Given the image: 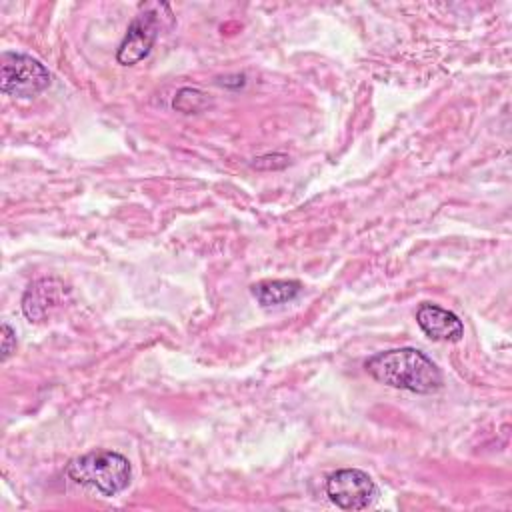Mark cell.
I'll list each match as a JSON object with an SVG mask.
<instances>
[{"mask_svg": "<svg viewBox=\"0 0 512 512\" xmlns=\"http://www.w3.org/2000/svg\"><path fill=\"white\" fill-rule=\"evenodd\" d=\"M366 372L380 384L408 390L414 394H432L442 388L438 366L418 348H394L378 352L364 362Z\"/></svg>", "mask_w": 512, "mask_h": 512, "instance_id": "cell-1", "label": "cell"}, {"mask_svg": "<svg viewBox=\"0 0 512 512\" xmlns=\"http://www.w3.org/2000/svg\"><path fill=\"white\" fill-rule=\"evenodd\" d=\"M66 474L82 486H90L102 496L120 494L132 478L128 458L112 450H92L68 462Z\"/></svg>", "mask_w": 512, "mask_h": 512, "instance_id": "cell-2", "label": "cell"}, {"mask_svg": "<svg viewBox=\"0 0 512 512\" xmlns=\"http://www.w3.org/2000/svg\"><path fill=\"white\" fill-rule=\"evenodd\" d=\"M50 84L46 66L20 52H4L0 56V90L14 98H34Z\"/></svg>", "mask_w": 512, "mask_h": 512, "instance_id": "cell-3", "label": "cell"}, {"mask_svg": "<svg viewBox=\"0 0 512 512\" xmlns=\"http://www.w3.org/2000/svg\"><path fill=\"white\" fill-rule=\"evenodd\" d=\"M326 494L342 510H364L376 500L378 488L364 470L344 468L328 476Z\"/></svg>", "mask_w": 512, "mask_h": 512, "instance_id": "cell-4", "label": "cell"}, {"mask_svg": "<svg viewBox=\"0 0 512 512\" xmlns=\"http://www.w3.org/2000/svg\"><path fill=\"white\" fill-rule=\"evenodd\" d=\"M158 6L160 4L148 6L132 18L116 52L118 64L134 66L150 54L160 32V14L156 12Z\"/></svg>", "mask_w": 512, "mask_h": 512, "instance_id": "cell-5", "label": "cell"}, {"mask_svg": "<svg viewBox=\"0 0 512 512\" xmlns=\"http://www.w3.org/2000/svg\"><path fill=\"white\" fill-rule=\"evenodd\" d=\"M70 298L68 286L54 276L34 280L22 296V312L30 322L52 318Z\"/></svg>", "mask_w": 512, "mask_h": 512, "instance_id": "cell-6", "label": "cell"}, {"mask_svg": "<svg viewBox=\"0 0 512 512\" xmlns=\"http://www.w3.org/2000/svg\"><path fill=\"white\" fill-rule=\"evenodd\" d=\"M416 324L420 330L436 342H458L464 336V324L462 320L432 302H422L416 310Z\"/></svg>", "mask_w": 512, "mask_h": 512, "instance_id": "cell-7", "label": "cell"}, {"mask_svg": "<svg viewBox=\"0 0 512 512\" xmlns=\"http://www.w3.org/2000/svg\"><path fill=\"white\" fill-rule=\"evenodd\" d=\"M250 290L260 306L270 308L298 298L302 294V284L298 280H262L256 282Z\"/></svg>", "mask_w": 512, "mask_h": 512, "instance_id": "cell-8", "label": "cell"}, {"mask_svg": "<svg viewBox=\"0 0 512 512\" xmlns=\"http://www.w3.org/2000/svg\"><path fill=\"white\" fill-rule=\"evenodd\" d=\"M208 106H212V100L198 88H182L172 100V108L182 114H198Z\"/></svg>", "mask_w": 512, "mask_h": 512, "instance_id": "cell-9", "label": "cell"}, {"mask_svg": "<svg viewBox=\"0 0 512 512\" xmlns=\"http://www.w3.org/2000/svg\"><path fill=\"white\" fill-rule=\"evenodd\" d=\"M16 350V332L8 322H2V362H6Z\"/></svg>", "mask_w": 512, "mask_h": 512, "instance_id": "cell-10", "label": "cell"}]
</instances>
